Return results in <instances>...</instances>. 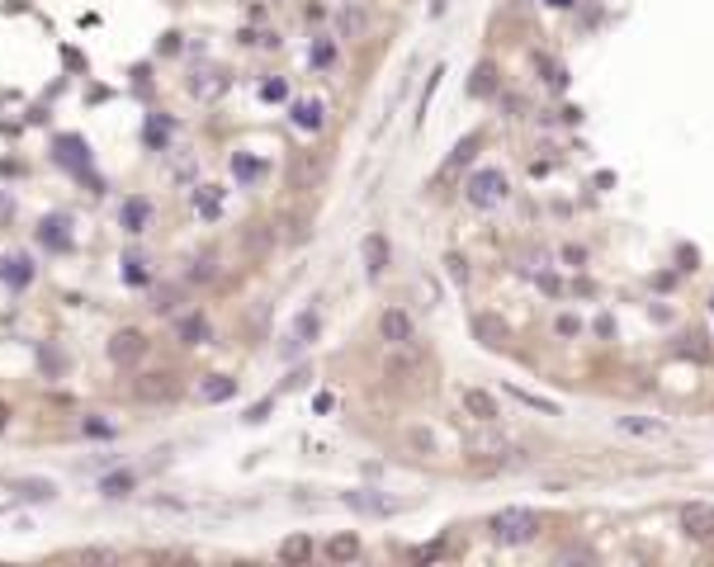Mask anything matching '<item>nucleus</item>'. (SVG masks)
<instances>
[{
	"label": "nucleus",
	"mask_w": 714,
	"mask_h": 567,
	"mask_svg": "<svg viewBox=\"0 0 714 567\" xmlns=\"http://www.w3.org/2000/svg\"><path fill=\"white\" fill-rule=\"evenodd\" d=\"M488 529H492V539L497 544H530L540 535V515L530 511V506H502L488 520Z\"/></svg>",
	"instance_id": "obj_1"
},
{
	"label": "nucleus",
	"mask_w": 714,
	"mask_h": 567,
	"mask_svg": "<svg viewBox=\"0 0 714 567\" xmlns=\"http://www.w3.org/2000/svg\"><path fill=\"white\" fill-rule=\"evenodd\" d=\"M506 194H511V180H506V171H497V165H483V171H473L469 175V190H463V199H469L473 208H497V204H506Z\"/></svg>",
	"instance_id": "obj_2"
},
{
	"label": "nucleus",
	"mask_w": 714,
	"mask_h": 567,
	"mask_svg": "<svg viewBox=\"0 0 714 567\" xmlns=\"http://www.w3.org/2000/svg\"><path fill=\"white\" fill-rule=\"evenodd\" d=\"M412 336H417V322H412L407 308H388L384 317H378V341L384 345L403 350V345H412Z\"/></svg>",
	"instance_id": "obj_3"
},
{
	"label": "nucleus",
	"mask_w": 714,
	"mask_h": 567,
	"mask_svg": "<svg viewBox=\"0 0 714 567\" xmlns=\"http://www.w3.org/2000/svg\"><path fill=\"white\" fill-rule=\"evenodd\" d=\"M676 525H682L686 539H714V506L710 502H686L676 511Z\"/></svg>",
	"instance_id": "obj_4"
},
{
	"label": "nucleus",
	"mask_w": 714,
	"mask_h": 567,
	"mask_svg": "<svg viewBox=\"0 0 714 567\" xmlns=\"http://www.w3.org/2000/svg\"><path fill=\"white\" fill-rule=\"evenodd\" d=\"M142 355H147V336L138 326H119V331H114V341H109V360L114 364H123V369H128V364H138Z\"/></svg>",
	"instance_id": "obj_5"
},
{
	"label": "nucleus",
	"mask_w": 714,
	"mask_h": 567,
	"mask_svg": "<svg viewBox=\"0 0 714 567\" xmlns=\"http://www.w3.org/2000/svg\"><path fill=\"white\" fill-rule=\"evenodd\" d=\"M345 506L360 515H403L407 511L403 496H384V492H345Z\"/></svg>",
	"instance_id": "obj_6"
},
{
	"label": "nucleus",
	"mask_w": 714,
	"mask_h": 567,
	"mask_svg": "<svg viewBox=\"0 0 714 567\" xmlns=\"http://www.w3.org/2000/svg\"><path fill=\"white\" fill-rule=\"evenodd\" d=\"M616 430L629 440H667V421L658 416H616Z\"/></svg>",
	"instance_id": "obj_7"
},
{
	"label": "nucleus",
	"mask_w": 714,
	"mask_h": 567,
	"mask_svg": "<svg viewBox=\"0 0 714 567\" xmlns=\"http://www.w3.org/2000/svg\"><path fill=\"white\" fill-rule=\"evenodd\" d=\"M175 388H180L175 374H166V369H161V374H142L138 383H132V393H138L142 402H171Z\"/></svg>",
	"instance_id": "obj_8"
},
{
	"label": "nucleus",
	"mask_w": 714,
	"mask_h": 567,
	"mask_svg": "<svg viewBox=\"0 0 714 567\" xmlns=\"http://www.w3.org/2000/svg\"><path fill=\"white\" fill-rule=\"evenodd\" d=\"M364 29H370V5H364V0H341L336 33H341V38H360Z\"/></svg>",
	"instance_id": "obj_9"
},
{
	"label": "nucleus",
	"mask_w": 714,
	"mask_h": 567,
	"mask_svg": "<svg viewBox=\"0 0 714 567\" xmlns=\"http://www.w3.org/2000/svg\"><path fill=\"white\" fill-rule=\"evenodd\" d=\"M322 171H327V165H322V157L303 152L298 161H289V185L308 194V190H318V185H322Z\"/></svg>",
	"instance_id": "obj_10"
},
{
	"label": "nucleus",
	"mask_w": 714,
	"mask_h": 567,
	"mask_svg": "<svg viewBox=\"0 0 714 567\" xmlns=\"http://www.w3.org/2000/svg\"><path fill=\"white\" fill-rule=\"evenodd\" d=\"M0 284H10V289H29V284H33V260L24 251L0 256Z\"/></svg>",
	"instance_id": "obj_11"
},
{
	"label": "nucleus",
	"mask_w": 714,
	"mask_h": 567,
	"mask_svg": "<svg viewBox=\"0 0 714 567\" xmlns=\"http://www.w3.org/2000/svg\"><path fill=\"white\" fill-rule=\"evenodd\" d=\"M473 336L483 341V345H492V350H502V345L511 341V326H506L497 312H478V317H473Z\"/></svg>",
	"instance_id": "obj_12"
},
{
	"label": "nucleus",
	"mask_w": 714,
	"mask_h": 567,
	"mask_svg": "<svg viewBox=\"0 0 714 567\" xmlns=\"http://www.w3.org/2000/svg\"><path fill=\"white\" fill-rule=\"evenodd\" d=\"M459 397H463V411H469L473 421H483V426H492L497 416H502V411H497V397L483 393V388H463Z\"/></svg>",
	"instance_id": "obj_13"
},
{
	"label": "nucleus",
	"mask_w": 714,
	"mask_h": 567,
	"mask_svg": "<svg viewBox=\"0 0 714 567\" xmlns=\"http://www.w3.org/2000/svg\"><path fill=\"white\" fill-rule=\"evenodd\" d=\"M38 241L47 246V251H66V246H72V223H66L62 213H53V218H43V227H38Z\"/></svg>",
	"instance_id": "obj_14"
},
{
	"label": "nucleus",
	"mask_w": 714,
	"mask_h": 567,
	"mask_svg": "<svg viewBox=\"0 0 714 567\" xmlns=\"http://www.w3.org/2000/svg\"><path fill=\"white\" fill-rule=\"evenodd\" d=\"M175 336L185 341V345H208V336H213V331H208V322H204L199 312H185V317L175 322Z\"/></svg>",
	"instance_id": "obj_15"
},
{
	"label": "nucleus",
	"mask_w": 714,
	"mask_h": 567,
	"mask_svg": "<svg viewBox=\"0 0 714 567\" xmlns=\"http://www.w3.org/2000/svg\"><path fill=\"white\" fill-rule=\"evenodd\" d=\"M232 393H237V378L232 374H208L199 383V397H204V402H227Z\"/></svg>",
	"instance_id": "obj_16"
},
{
	"label": "nucleus",
	"mask_w": 714,
	"mask_h": 567,
	"mask_svg": "<svg viewBox=\"0 0 714 567\" xmlns=\"http://www.w3.org/2000/svg\"><path fill=\"white\" fill-rule=\"evenodd\" d=\"M119 223H123V232H132V237H138V232H147V223H152V204H147V199H128Z\"/></svg>",
	"instance_id": "obj_17"
},
{
	"label": "nucleus",
	"mask_w": 714,
	"mask_h": 567,
	"mask_svg": "<svg viewBox=\"0 0 714 567\" xmlns=\"http://www.w3.org/2000/svg\"><path fill=\"white\" fill-rule=\"evenodd\" d=\"M223 86H227V72H223V66H218V72H213V66H199L194 80H190V90L204 95V99H208V95H223Z\"/></svg>",
	"instance_id": "obj_18"
},
{
	"label": "nucleus",
	"mask_w": 714,
	"mask_h": 567,
	"mask_svg": "<svg viewBox=\"0 0 714 567\" xmlns=\"http://www.w3.org/2000/svg\"><path fill=\"white\" fill-rule=\"evenodd\" d=\"M132 487H138V473H132V469H119V473H105V478H99V492H105L109 502H119V496H128Z\"/></svg>",
	"instance_id": "obj_19"
},
{
	"label": "nucleus",
	"mask_w": 714,
	"mask_h": 567,
	"mask_svg": "<svg viewBox=\"0 0 714 567\" xmlns=\"http://www.w3.org/2000/svg\"><path fill=\"white\" fill-rule=\"evenodd\" d=\"M57 161H62V165H72L76 175H86V165H90L86 142H81V138H62V142H57Z\"/></svg>",
	"instance_id": "obj_20"
},
{
	"label": "nucleus",
	"mask_w": 714,
	"mask_h": 567,
	"mask_svg": "<svg viewBox=\"0 0 714 567\" xmlns=\"http://www.w3.org/2000/svg\"><path fill=\"white\" fill-rule=\"evenodd\" d=\"M360 554H364L360 535H336V539L327 544V558H331V563H355Z\"/></svg>",
	"instance_id": "obj_21"
},
{
	"label": "nucleus",
	"mask_w": 714,
	"mask_h": 567,
	"mask_svg": "<svg viewBox=\"0 0 714 567\" xmlns=\"http://www.w3.org/2000/svg\"><path fill=\"white\" fill-rule=\"evenodd\" d=\"M506 393L516 397L521 407H535L540 416H558V402H549V397H540V393H530V388H521V383H506Z\"/></svg>",
	"instance_id": "obj_22"
},
{
	"label": "nucleus",
	"mask_w": 714,
	"mask_h": 567,
	"mask_svg": "<svg viewBox=\"0 0 714 567\" xmlns=\"http://www.w3.org/2000/svg\"><path fill=\"white\" fill-rule=\"evenodd\" d=\"M322 114H327L322 99H298V105H293V123L308 128V132H318L322 128Z\"/></svg>",
	"instance_id": "obj_23"
},
{
	"label": "nucleus",
	"mask_w": 714,
	"mask_h": 567,
	"mask_svg": "<svg viewBox=\"0 0 714 567\" xmlns=\"http://www.w3.org/2000/svg\"><path fill=\"white\" fill-rule=\"evenodd\" d=\"M364 260H370V265H364V270H370V279L384 275V265H388V241L378 237V232H374L370 241H364Z\"/></svg>",
	"instance_id": "obj_24"
},
{
	"label": "nucleus",
	"mask_w": 714,
	"mask_h": 567,
	"mask_svg": "<svg viewBox=\"0 0 714 567\" xmlns=\"http://www.w3.org/2000/svg\"><path fill=\"white\" fill-rule=\"evenodd\" d=\"M469 90H473V95H497V66H492V62H478V66H473Z\"/></svg>",
	"instance_id": "obj_25"
},
{
	"label": "nucleus",
	"mask_w": 714,
	"mask_h": 567,
	"mask_svg": "<svg viewBox=\"0 0 714 567\" xmlns=\"http://www.w3.org/2000/svg\"><path fill=\"white\" fill-rule=\"evenodd\" d=\"M478 147H483V132H469V138H463V142L455 147V157L445 161V171H459V165H469V161H473V152H478Z\"/></svg>",
	"instance_id": "obj_26"
},
{
	"label": "nucleus",
	"mask_w": 714,
	"mask_h": 567,
	"mask_svg": "<svg viewBox=\"0 0 714 567\" xmlns=\"http://www.w3.org/2000/svg\"><path fill=\"white\" fill-rule=\"evenodd\" d=\"M194 204H199V213H204V218H218V213H223V190L199 185V190H194Z\"/></svg>",
	"instance_id": "obj_27"
},
{
	"label": "nucleus",
	"mask_w": 714,
	"mask_h": 567,
	"mask_svg": "<svg viewBox=\"0 0 714 567\" xmlns=\"http://www.w3.org/2000/svg\"><path fill=\"white\" fill-rule=\"evenodd\" d=\"M312 66H318V72H331V66H336V43L312 38Z\"/></svg>",
	"instance_id": "obj_28"
},
{
	"label": "nucleus",
	"mask_w": 714,
	"mask_h": 567,
	"mask_svg": "<svg viewBox=\"0 0 714 567\" xmlns=\"http://www.w3.org/2000/svg\"><path fill=\"white\" fill-rule=\"evenodd\" d=\"M123 279H128V284H147V279H152V270H147V256L128 251V256H123Z\"/></svg>",
	"instance_id": "obj_29"
},
{
	"label": "nucleus",
	"mask_w": 714,
	"mask_h": 567,
	"mask_svg": "<svg viewBox=\"0 0 714 567\" xmlns=\"http://www.w3.org/2000/svg\"><path fill=\"white\" fill-rule=\"evenodd\" d=\"M308 548H312V544H308L303 535H293V539L279 544V558H285V563H303V558H308Z\"/></svg>",
	"instance_id": "obj_30"
},
{
	"label": "nucleus",
	"mask_w": 714,
	"mask_h": 567,
	"mask_svg": "<svg viewBox=\"0 0 714 567\" xmlns=\"http://www.w3.org/2000/svg\"><path fill=\"white\" fill-rule=\"evenodd\" d=\"M232 171H237V180H256V175H260V161H251L246 152H237V157H232Z\"/></svg>",
	"instance_id": "obj_31"
},
{
	"label": "nucleus",
	"mask_w": 714,
	"mask_h": 567,
	"mask_svg": "<svg viewBox=\"0 0 714 567\" xmlns=\"http://www.w3.org/2000/svg\"><path fill=\"white\" fill-rule=\"evenodd\" d=\"M535 66H540V76H544V80H549V86H563V80H568V76H563V66H554V62H549V57H544V53L535 57Z\"/></svg>",
	"instance_id": "obj_32"
},
{
	"label": "nucleus",
	"mask_w": 714,
	"mask_h": 567,
	"mask_svg": "<svg viewBox=\"0 0 714 567\" xmlns=\"http://www.w3.org/2000/svg\"><path fill=\"white\" fill-rule=\"evenodd\" d=\"M213 275H218V270H213V256H199V260H194V270H190V279H194V284H204V279H213Z\"/></svg>",
	"instance_id": "obj_33"
},
{
	"label": "nucleus",
	"mask_w": 714,
	"mask_h": 567,
	"mask_svg": "<svg viewBox=\"0 0 714 567\" xmlns=\"http://www.w3.org/2000/svg\"><path fill=\"white\" fill-rule=\"evenodd\" d=\"M544 260H549L544 251H525V265H521V270H525V275H540V270H544Z\"/></svg>",
	"instance_id": "obj_34"
},
{
	"label": "nucleus",
	"mask_w": 714,
	"mask_h": 567,
	"mask_svg": "<svg viewBox=\"0 0 714 567\" xmlns=\"http://www.w3.org/2000/svg\"><path fill=\"white\" fill-rule=\"evenodd\" d=\"M166 128H171L166 119H152V128H147V142H152V147H161V142H166Z\"/></svg>",
	"instance_id": "obj_35"
},
{
	"label": "nucleus",
	"mask_w": 714,
	"mask_h": 567,
	"mask_svg": "<svg viewBox=\"0 0 714 567\" xmlns=\"http://www.w3.org/2000/svg\"><path fill=\"white\" fill-rule=\"evenodd\" d=\"M445 265H450V275H455V284H469V270H463V260H459V256H450V260H445Z\"/></svg>",
	"instance_id": "obj_36"
},
{
	"label": "nucleus",
	"mask_w": 714,
	"mask_h": 567,
	"mask_svg": "<svg viewBox=\"0 0 714 567\" xmlns=\"http://www.w3.org/2000/svg\"><path fill=\"white\" fill-rule=\"evenodd\" d=\"M260 95H265V99H285V80H265Z\"/></svg>",
	"instance_id": "obj_37"
},
{
	"label": "nucleus",
	"mask_w": 714,
	"mask_h": 567,
	"mask_svg": "<svg viewBox=\"0 0 714 567\" xmlns=\"http://www.w3.org/2000/svg\"><path fill=\"white\" fill-rule=\"evenodd\" d=\"M86 436H114L109 421H86Z\"/></svg>",
	"instance_id": "obj_38"
},
{
	"label": "nucleus",
	"mask_w": 714,
	"mask_h": 567,
	"mask_svg": "<svg viewBox=\"0 0 714 567\" xmlns=\"http://www.w3.org/2000/svg\"><path fill=\"white\" fill-rule=\"evenodd\" d=\"M558 331L563 336H577V317H558Z\"/></svg>",
	"instance_id": "obj_39"
},
{
	"label": "nucleus",
	"mask_w": 714,
	"mask_h": 567,
	"mask_svg": "<svg viewBox=\"0 0 714 567\" xmlns=\"http://www.w3.org/2000/svg\"><path fill=\"white\" fill-rule=\"evenodd\" d=\"M5 426H10V407H5V402H0V430H5Z\"/></svg>",
	"instance_id": "obj_40"
},
{
	"label": "nucleus",
	"mask_w": 714,
	"mask_h": 567,
	"mask_svg": "<svg viewBox=\"0 0 714 567\" xmlns=\"http://www.w3.org/2000/svg\"><path fill=\"white\" fill-rule=\"evenodd\" d=\"M544 5H554V10H568V5H573V0H544Z\"/></svg>",
	"instance_id": "obj_41"
}]
</instances>
